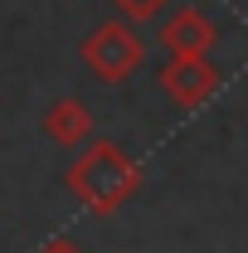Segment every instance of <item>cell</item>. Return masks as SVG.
Segmentation results:
<instances>
[{
    "label": "cell",
    "mask_w": 248,
    "mask_h": 253,
    "mask_svg": "<svg viewBox=\"0 0 248 253\" xmlns=\"http://www.w3.org/2000/svg\"><path fill=\"white\" fill-rule=\"evenodd\" d=\"M117 10H122L126 25H146V20H156L161 10H165V0H112Z\"/></svg>",
    "instance_id": "cell-6"
},
{
    "label": "cell",
    "mask_w": 248,
    "mask_h": 253,
    "mask_svg": "<svg viewBox=\"0 0 248 253\" xmlns=\"http://www.w3.org/2000/svg\"><path fill=\"white\" fill-rule=\"evenodd\" d=\"M146 59V44L141 34L131 30L126 20H102L88 39H83V63L93 68V78L102 83H126Z\"/></svg>",
    "instance_id": "cell-2"
},
{
    "label": "cell",
    "mask_w": 248,
    "mask_h": 253,
    "mask_svg": "<svg viewBox=\"0 0 248 253\" xmlns=\"http://www.w3.org/2000/svg\"><path fill=\"white\" fill-rule=\"evenodd\" d=\"M39 253H83V249H78L73 239H49V244H44Z\"/></svg>",
    "instance_id": "cell-7"
},
{
    "label": "cell",
    "mask_w": 248,
    "mask_h": 253,
    "mask_svg": "<svg viewBox=\"0 0 248 253\" xmlns=\"http://www.w3.org/2000/svg\"><path fill=\"white\" fill-rule=\"evenodd\" d=\"M68 190L93 210V214H117L126 200L141 190V166L126 156L117 141H88L78 161L68 166Z\"/></svg>",
    "instance_id": "cell-1"
},
{
    "label": "cell",
    "mask_w": 248,
    "mask_h": 253,
    "mask_svg": "<svg viewBox=\"0 0 248 253\" xmlns=\"http://www.w3.org/2000/svg\"><path fill=\"white\" fill-rule=\"evenodd\" d=\"M214 25L209 15H200L195 5H180L165 25H161V44L170 49V59H195V54H209L214 49Z\"/></svg>",
    "instance_id": "cell-4"
},
{
    "label": "cell",
    "mask_w": 248,
    "mask_h": 253,
    "mask_svg": "<svg viewBox=\"0 0 248 253\" xmlns=\"http://www.w3.org/2000/svg\"><path fill=\"white\" fill-rule=\"evenodd\" d=\"M161 88H165V97H170L180 112H195V107H205V102L219 93V68L209 63V54L170 59L161 68Z\"/></svg>",
    "instance_id": "cell-3"
},
{
    "label": "cell",
    "mask_w": 248,
    "mask_h": 253,
    "mask_svg": "<svg viewBox=\"0 0 248 253\" xmlns=\"http://www.w3.org/2000/svg\"><path fill=\"white\" fill-rule=\"evenodd\" d=\"M44 131H49L54 146H88L93 141V112L78 97H59L44 117Z\"/></svg>",
    "instance_id": "cell-5"
}]
</instances>
